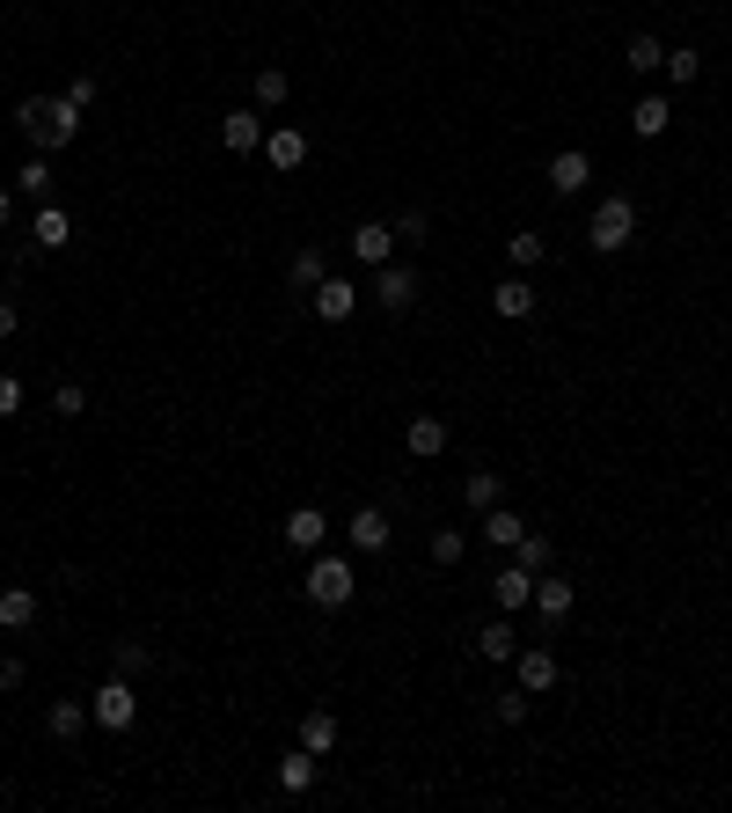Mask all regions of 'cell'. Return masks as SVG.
<instances>
[{
    "label": "cell",
    "mask_w": 732,
    "mask_h": 813,
    "mask_svg": "<svg viewBox=\"0 0 732 813\" xmlns=\"http://www.w3.org/2000/svg\"><path fill=\"white\" fill-rule=\"evenodd\" d=\"M286 67H257V81H249V96H257V110H279V103H286Z\"/></svg>",
    "instance_id": "obj_27"
},
{
    "label": "cell",
    "mask_w": 732,
    "mask_h": 813,
    "mask_svg": "<svg viewBox=\"0 0 732 813\" xmlns=\"http://www.w3.org/2000/svg\"><path fill=\"white\" fill-rule=\"evenodd\" d=\"M491 308H498L506 322L535 316V286H528V279H498V286H491Z\"/></svg>",
    "instance_id": "obj_19"
},
{
    "label": "cell",
    "mask_w": 732,
    "mask_h": 813,
    "mask_svg": "<svg viewBox=\"0 0 732 813\" xmlns=\"http://www.w3.org/2000/svg\"><path fill=\"white\" fill-rule=\"evenodd\" d=\"M623 67H630V74H666V45H659V37H630V51H623Z\"/></svg>",
    "instance_id": "obj_22"
},
{
    "label": "cell",
    "mask_w": 732,
    "mask_h": 813,
    "mask_svg": "<svg viewBox=\"0 0 732 813\" xmlns=\"http://www.w3.org/2000/svg\"><path fill=\"white\" fill-rule=\"evenodd\" d=\"M535 579H542V572H528V565H506L498 579H491V601H498V609L512 616V609H528V601H535Z\"/></svg>",
    "instance_id": "obj_13"
},
{
    "label": "cell",
    "mask_w": 732,
    "mask_h": 813,
    "mask_svg": "<svg viewBox=\"0 0 732 813\" xmlns=\"http://www.w3.org/2000/svg\"><path fill=\"white\" fill-rule=\"evenodd\" d=\"M88 718H96L103 733H132V718H140V696H132V682H125V674H110V682L88 696Z\"/></svg>",
    "instance_id": "obj_3"
},
{
    "label": "cell",
    "mask_w": 732,
    "mask_h": 813,
    "mask_svg": "<svg viewBox=\"0 0 732 813\" xmlns=\"http://www.w3.org/2000/svg\"><path fill=\"white\" fill-rule=\"evenodd\" d=\"M666 125H674V110H666V96H645V103H637V110H630V132H637V140H659Z\"/></svg>",
    "instance_id": "obj_23"
},
{
    "label": "cell",
    "mask_w": 732,
    "mask_h": 813,
    "mask_svg": "<svg viewBox=\"0 0 732 813\" xmlns=\"http://www.w3.org/2000/svg\"><path fill=\"white\" fill-rule=\"evenodd\" d=\"M491 711H498V726H520L535 704H528V690H498V696H491Z\"/></svg>",
    "instance_id": "obj_33"
},
{
    "label": "cell",
    "mask_w": 732,
    "mask_h": 813,
    "mask_svg": "<svg viewBox=\"0 0 732 813\" xmlns=\"http://www.w3.org/2000/svg\"><path fill=\"white\" fill-rule=\"evenodd\" d=\"M374 301H381L389 316H403V308L417 301V264H395V257H389V264L374 271Z\"/></svg>",
    "instance_id": "obj_6"
},
{
    "label": "cell",
    "mask_w": 732,
    "mask_h": 813,
    "mask_svg": "<svg viewBox=\"0 0 732 813\" xmlns=\"http://www.w3.org/2000/svg\"><path fill=\"white\" fill-rule=\"evenodd\" d=\"M389 514H381V506H359V514L344 520V542H352V550H359V557H381V550H389Z\"/></svg>",
    "instance_id": "obj_7"
},
{
    "label": "cell",
    "mask_w": 732,
    "mask_h": 813,
    "mask_svg": "<svg viewBox=\"0 0 732 813\" xmlns=\"http://www.w3.org/2000/svg\"><path fill=\"white\" fill-rule=\"evenodd\" d=\"M140 667H146V645H132V638H125V645H110V674H125V682H132Z\"/></svg>",
    "instance_id": "obj_37"
},
{
    "label": "cell",
    "mask_w": 732,
    "mask_h": 813,
    "mask_svg": "<svg viewBox=\"0 0 732 813\" xmlns=\"http://www.w3.org/2000/svg\"><path fill=\"white\" fill-rule=\"evenodd\" d=\"M586 243L601 249V257H615V249H630L637 243V205L623 191H609L601 205H593V221H586Z\"/></svg>",
    "instance_id": "obj_2"
},
{
    "label": "cell",
    "mask_w": 732,
    "mask_h": 813,
    "mask_svg": "<svg viewBox=\"0 0 732 813\" xmlns=\"http://www.w3.org/2000/svg\"><path fill=\"white\" fill-rule=\"evenodd\" d=\"M542 176H550V191H557V198H579L586 184H593V162H586V148H557Z\"/></svg>",
    "instance_id": "obj_8"
},
{
    "label": "cell",
    "mask_w": 732,
    "mask_h": 813,
    "mask_svg": "<svg viewBox=\"0 0 732 813\" xmlns=\"http://www.w3.org/2000/svg\"><path fill=\"white\" fill-rule=\"evenodd\" d=\"M264 154H271V169H300V162H308V132H300V125H279V132H264Z\"/></svg>",
    "instance_id": "obj_16"
},
{
    "label": "cell",
    "mask_w": 732,
    "mask_h": 813,
    "mask_svg": "<svg viewBox=\"0 0 732 813\" xmlns=\"http://www.w3.org/2000/svg\"><path fill=\"white\" fill-rule=\"evenodd\" d=\"M462 498H469V506H476V514H491V506H498V469H469Z\"/></svg>",
    "instance_id": "obj_29"
},
{
    "label": "cell",
    "mask_w": 732,
    "mask_h": 813,
    "mask_svg": "<svg viewBox=\"0 0 732 813\" xmlns=\"http://www.w3.org/2000/svg\"><path fill=\"white\" fill-rule=\"evenodd\" d=\"M15 411H23V374L0 367V419H15Z\"/></svg>",
    "instance_id": "obj_38"
},
{
    "label": "cell",
    "mask_w": 732,
    "mask_h": 813,
    "mask_svg": "<svg viewBox=\"0 0 732 813\" xmlns=\"http://www.w3.org/2000/svg\"><path fill=\"white\" fill-rule=\"evenodd\" d=\"M512 565H528V572H550V535H542V528H528V535L512 542Z\"/></svg>",
    "instance_id": "obj_30"
},
{
    "label": "cell",
    "mask_w": 732,
    "mask_h": 813,
    "mask_svg": "<svg viewBox=\"0 0 732 813\" xmlns=\"http://www.w3.org/2000/svg\"><path fill=\"white\" fill-rule=\"evenodd\" d=\"M300 747H308V755H330V747H338V718L308 711V718H300Z\"/></svg>",
    "instance_id": "obj_26"
},
{
    "label": "cell",
    "mask_w": 732,
    "mask_h": 813,
    "mask_svg": "<svg viewBox=\"0 0 732 813\" xmlns=\"http://www.w3.org/2000/svg\"><path fill=\"white\" fill-rule=\"evenodd\" d=\"M15 125L37 140V154H59V148H73L81 110H73V103H59V96H23V103H15Z\"/></svg>",
    "instance_id": "obj_1"
},
{
    "label": "cell",
    "mask_w": 732,
    "mask_h": 813,
    "mask_svg": "<svg viewBox=\"0 0 732 813\" xmlns=\"http://www.w3.org/2000/svg\"><path fill=\"white\" fill-rule=\"evenodd\" d=\"M286 542L316 557L322 542H330V514H322V506H293V514H286Z\"/></svg>",
    "instance_id": "obj_12"
},
{
    "label": "cell",
    "mask_w": 732,
    "mask_h": 813,
    "mask_svg": "<svg viewBox=\"0 0 732 813\" xmlns=\"http://www.w3.org/2000/svg\"><path fill=\"white\" fill-rule=\"evenodd\" d=\"M696 74H704V51H688V45L666 51V81H674V89H688Z\"/></svg>",
    "instance_id": "obj_31"
},
{
    "label": "cell",
    "mask_w": 732,
    "mask_h": 813,
    "mask_svg": "<svg viewBox=\"0 0 732 813\" xmlns=\"http://www.w3.org/2000/svg\"><path fill=\"white\" fill-rule=\"evenodd\" d=\"M403 447H411L417 462H439V455H447V419H433V411H417V419L403 425Z\"/></svg>",
    "instance_id": "obj_11"
},
{
    "label": "cell",
    "mask_w": 732,
    "mask_h": 813,
    "mask_svg": "<svg viewBox=\"0 0 732 813\" xmlns=\"http://www.w3.org/2000/svg\"><path fill=\"white\" fill-rule=\"evenodd\" d=\"M286 279H293V286H300V294H316L322 279H330V257H322V249L308 243V249H300V257H293V264H286Z\"/></svg>",
    "instance_id": "obj_21"
},
{
    "label": "cell",
    "mask_w": 732,
    "mask_h": 813,
    "mask_svg": "<svg viewBox=\"0 0 732 813\" xmlns=\"http://www.w3.org/2000/svg\"><path fill=\"white\" fill-rule=\"evenodd\" d=\"M59 103H73V110H88V103H96V74H73V81H67V96H59Z\"/></svg>",
    "instance_id": "obj_39"
},
{
    "label": "cell",
    "mask_w": 732,
    "mask_h": 813,
    "mask_svg": "<svg viewBox=\"0 0 732 813\" xmlns=\"http://www.w3.org/2000/svg\"><path fill=\"white\" fill-rule=\"evenodd\" d=\"M0 690H23V660H0Z\"/></svg>",
    "instance_id": "obj_41"
},
{
    "label": "cell",
    "mask_w": 732,
    "mask_h": 813,
    "mask_svg": "<svg viewBox=\"0 0 732 813\" xmlns=\"http://www.w3.org/2000/svg\"><path fill=\"white\" fill-rule=\"evenodd\" d=\"M308 308H316L322 322H352L359 316V286H352V279H322L316 294H308Z\"/></svg>",
    "instance_id": "obj_9"
},
{
    "label": "cell",
    "mask_w": 732,
    "mask_h": 813,
    "mask_svg": "<svg viewBox=\"0 0 732 813\" xmlns=\"http://www.w3.org/2000/svg\"><path fill=\"white\" fill-rule=\"evenodd\" d=\"M81 726H88V704H73V696H59V704L45 711V733H51V740H73Z\"/></svg>",
    "instance_id": "obj_24"
},
{
    "label": "cell",
    "mask_w": 732,
    "mask_h": 813,
    "mask_svg": "<svg viewBox=\"0 0 732 813\" xmlns=\"http://www.w3.org/2000/svg\"><path fill=\"white\" fill-rule=\"evenodd\" d=\"M512 674H520L528 696H550L557 690V652H550V645H520V652H512Z\"/></svg>",
    "instance_id": "obj_5"
},
{
    "label": "cell",
    "mask_w": 732,
    "mask_h": 813,
    "mask_svg": "<svg viewBox=\"0 0 732 813\" xmlns=\"http://www.w3.org/2000/svg\"><path fill=\"white\" fill-rule=\"evenodd\" d=\"M528 609H542V623H564L579 609V587H571V579H535V601H528Z\"/></svg>",
    "instance_id": "obj_15"
},
{
    "label": "cell",
    "mask_w": 732,
    "mask_h": 813,
    "mask_svg": "<svg viewBox=\"0 0 732 813\" xmlns=\"http://www.w3.org/2000/svg\"><path fill=\"white\" fill-rule=\"evenodd\" d=\"M352 257L381 271V264L395 257V227H389V221H359V227H352Z\"/></svg>",
    "instance_id": "obj_10"
},
{
    "label": "cell",
    "mask_w": 732,
    "mask_h": 813,
    "mask_svg": "<svg viewBox=\"0 0 732 813\" xmlns=\"http://www.w3.org/2000/svg\"><path fill=\"white\" fill-rule=\"evenodd\" d=\"M51 411H59V419H81V411H88V389H81V381H59V389H51Z\"/></svg>",
    "instance_id": "obj_35"
},
{
    "label": "cell",
    "mask_w": 732,
    "mask_h": 813,
    "mask_svg": "<svg viewBox=\"0 0 732 813\" xmlns=\"http://www.w3.org/2000/svg\"><path fill=\"white\" fill-rule=\"evenodd\" d=\"M220 148H227V154H257V148H264V118L227 110V118H220Z\"/></svg>",
    "instance_id": "obj_14"
},
{
    "label": "cell",
    "mask_w": 732,
    "mask_h": 813,
    "mask_svg": "<svg viewBox=\"0 0 732 813\" xmlns=\"http://www.w3.org/2000/svg\"><path fill=\"white\" fill-rule=\"evenodd\" d=\"M37 623V587H0V631H29Z\"/></svg>",
    "instance_id": "obj_20"
},
{
    "label": "cell",
    "mask_w": 732,
    "mask_h": 813,
    "mask_svg": "<svg viewBox=\"0 0 732 813\" xmlns=\"http://www.w3.org/2000/svg\"><path fill=\"white\" fill-rule=\"evenodd\" d=\"M15 227V191H0V235Z\"/></svg>",
    "instance_id": "obj_42"
},
{
    "label": "cell",
    "mask_w": 732,
    "mask_h": 813,
    "mask_svg": "<svg viewBox=\"0 0 732 813\" xmlns=\"http://www.w3.org/2000/svg\"><path fill=\"white\" fill-rule=\"evenodd\" d=\"M395 243H425V213H417V205H411V213H395Z\"/></svg>",
    "instance_id": "obj_40"
},
{
    "label": "cell",
    "mask_w": 732,
    "mask_h": 813,
    "mask_svg": "<svg viewBox=\"0 0 732 813\" xmlns=\"http://www.w3.org/2000/svg\"><path fill=\"white\" fill-rule=\"evenodd\" d=\"M51 184H59V176H51V162H45V154L15 169V191H23V198H37V205H51Z\"/></svg>",
    "instance_id": "obj_25"
},
{
    "label": "cell",
    "mask_w": 732,
    "mask_h": 813,
    "mask_svg": "<svg viewBox=\"0 0 732 813\" xmlns=\"http://www.w3.org/2000/svg\"><path fill=\"white\" fill-rule=\"evenodd\" d=\"M0 338H15V301H0Z\"/></svg>",
    "instance_id": "obj_43"
},
{
    "label": "cell",
    "mask_w": 732,
    "mask_h": 813,
    "mask_svg": "<svg viewBox=\"0 0 732 813\" xmlns=\"http://www.w3.org/2000/svg\"><path fill=\"white\" fill-rule=\"evenodd\" d=\"M506 257H512L520 271H535L542 257H550V243H542V235H512V243H506Z\"/></svg>",
    "instance_id": "obj_34"
},
{
    "label": "cell",
    "mask_w": 732,
    "mask_h": 813,
    "mask_svg": "<svg viewBox=\"0 0 732 813\" xmlns=\"http://www.w3.org/2000/svg\"><path fill=\"white\" fill-rule=\"evenodd\" d=\"M29 243H37V249H67V243H73L67 205H37V221H29Z\"/></svg>",
    "instance_id": "obj_17"
},
{
    "label": "cell",
    "mask_w": 732,
    "mask_h": 813,
    "mask_svg": "<svg viewBox=\"0 0 732 813\" xmlns=\"http://www.w3.org/2000/svg\"><path fill=\"white\" fill-rule=\"evenodd\" d=\"M352 587H359L352 557H316V565H308V601H316V609H344Z\"/></svg>",
    "instance_id": "obj_4"
},
{
    "label": "cell",
    "mask_w": 732,
    "mask_h": 813,
    "mask_svg": "<svg viewBox=\"0 0 732 813\" xmlns=\"http://www.w3.org/2000/svg\"><path fill=\"white\" fill-rule=\"evenodd\" d=\"M476 652H484V660H512L520 645H512V631H506V623H484V631H476Z\"/></svg>",
    "instance_id": "obj_32"
},
{
    "label": "cell",
    "mask_w": 732,
    "mask_h": 813,
    "mask_svg": "<svg viewBox=\"0 0 732 813\" xmlns=\"http://www.w3.org/2000/svg\"><path fill=\"white\" fill-rule=\"evenodd\" d=\"M484 535H491V542H498V550H512V542L528 535V520L512 514V506H491V514H484Z\"/></svg>",
    "instance_id": "obj_28"
},
{
    "label": "cell",
    "mask_w": 732,
    "mask_h": 813,
    "mask_svg": "<svg viewBox=\"0 0 732 813\" xmlns=\"http://www.w3.org/2000/svg\"><path fill=\"white\" fill-rule=\"evenodd\" d=\"M316 769H322V755H308V747H293L286 763H279V791H286V799H300V791H316Z\"/></svg>",
    "instance_id": "obj_18"
},
{
    "label": "cell",
    "mask_w": 732,
    "mask_h": 813,
    "mask_svg": "<svg viewBox=\"0 0 732 813\" xmlns=\"http://www.w3.org/2000/svg\"><path fill=\"white\" fill-rule=\"evenodd\" d=\"M462 528H433V565H462Z\"/></svg>",
    "instance_id": "obj_36"
}]
</instances>
